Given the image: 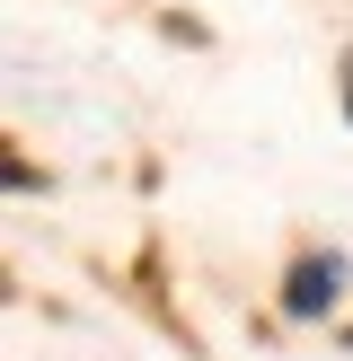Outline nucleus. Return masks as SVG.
Listing matches in <instances>:
<instances>
[{
  "label": "nucleus",
  "instance_id": "1",
  "mask_svg": "<svg viewBox=\"0 0 353 361\" xmlns=\"http://www.w3.org/2000/svg\"><path fill=\"white\" fill-rule=\"evenodd\" d=\"M335 282H345V264H335V256H300V264H292V291H282V309H292V317L335 309Z\"/></svg>",
  "mask_w": 353,
  "mask_h": 361
},
{
  "label": "nucleus",
  "instance_id": "2",
  "mask_svg": "<svg viewBox=\"0 0 353 361\" xmlns=\"http://www.w3.org/2000/svg\"><path fill=\"white\" fill-rule=\"evenodd\" d=\"M345 115H353V53H345Z\"/></svg>",
  "mask_w": 353,
  "mask_h": 361
}]
</instances>
